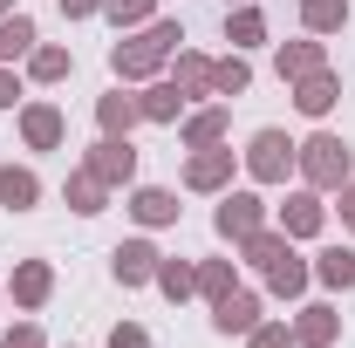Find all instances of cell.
Wrapping results in <instances>:
<instances>
[{
  "mask_svg": "<svg viewBox=\"0 0 355 348\" xmlns=\"http://www.w3.org/2000/svg\"><path fill=\"white\" fill-rule=\"evenodd\" d=\"M0 348H48V335L35 328V321H14V328H7V342H0Z\"/></svg>",
  "mask_w": 355,
  "mask_h": 348,
  "instance_id": "836d02e7",
  "label": "cell"
},
{
  "mask_svg": "<svg viewBox=\"0 0 355 348\" xmlns=\"http://www.w3.org/2000/svg\"><path fill=\"white\" fill-rule=\"evenodd\" d=\"M184 89L171 82V76H150V82H137V110H144V123H178L184 116Z\"/></svg>",
  "mask_w": 355,
  "mask_h": 348,
  "instance_id": "8fae6325",
  "label": "cell"
},
{
  "mask_svg": "<svg viewBox=\"0 0 355 348\" xmlns=\"http://www.w3.org/2000/svg\"><path fill=\"white\" fill-rule=\"evenodd\" d=\"M287 328H294V348H328L335 335H342V314H335L328 301H308V307H294Z\"/></svg>",
  "mask_w": 355,
  "mask_h": 348,
  "instance_id": "7c38bea8",
  "label": "cell"
},
{
  "mask_svg": "<svg viewBox=\"0 0 355 348\" xmlns=\"http://www.w3.org/2000/svg\"><path fill=\"white\" fill-rule=\"evenodd\" d=\"M260 225H266V198L260 191H219V212H212V232H219V239L239 246V239H253Z\"/></svg>",
  "mask_w": 355,
  "mask_h": 348,
  "instance_id": "277c9868",
  "label": "cell"
},
{
  "mask_svg": "<svg viewBox=\"0 0 355 348\" xmlns=\"http://www.w3.org/2000/svg\"><path fill=\"white\" fill-rule=\"evenodd\" d=\"M7 294H14L21 314L48 307V294H55V266H48V260H21V266H14V280H7Z\"/></svg>",
  "mask_w": 355,
  "mask_h": 348,
  "instance_id": "4fadbf2b",
  "label": "cell"
},
{
  "mask_svg": "<svg viewBox=\"0 0 355 348\" xmlns=\"http://www.w3.org/2000/svg\"><path fill=\"white\" fill-rule=\"evenodd\" d=\"M62 198H69V212H83V218H96L103 205H110V184L89 171V164H76L69 171V184H62Z\"/></svg>",
  "mask_w": 355,
  "mask_h": 348,
  "instance_id": "ffe728a7",
  "label": "cell"
},
{
  "mask_svg": "<svg viewBox=\"0 0 355 348\" xmlns=\"http://www.w3.org/2000/svg\"><path fill=\"white\" fill-rule=\"evenodd\" d=\"M260 321L266 314H260V294H253V287H232V294L212 301V328H219V335H253Z\"/></svg>",
  "mask_w": 355,
  "mask_h": 348,
  "instance_id": "30bf717a",
  "label": "cell"
},
{
  "mask_svg": "<svg viewBox=\"0 0 355 348\" xmlns=\"http://www.w3.org/2000/svg\"><path fill=\"white\" fill-rule=\"evenodd\" d=\"M308 280H314V266L301 260L294 246H287L280 260L266 266V294H280V301H301V294H308Z\"/></svg>",
  "mask_w": 355,
  "mask_h": 348,
  "instance_id": "d6986e66",
  "label": "cell"
},
{
  "mask_svg": "<svg viewBox=\"0 0 355 348\" xmlns=\"http://www.w3.org/2000/svg\"><path fill=\"white\" fill-rule=\"evenodd\" d=\"M35 42H42V35H35V21H28L21 7H14V14H0V62H7V69H14V62H28Z\"/></svg>",
  "mask_w": 355,
  "mask_h": 348,
  "instance_id": "7402d4cb",
  "label": "cell"
},
{
  "mask_svg": "<svg viewBox=\"0 0 355 348\" xmlns=\"http://www.w3.org/2000/svg\"><path fill=\"white\" fill-rule=\"evenodd\" d=\"M14 103H21V76L0 62V110H14Z\"/></svg>",
  "mask_w": 355,
  "mask_h": 348,
  "instance_id": "d590c367",
  "label": "cell"
},
{
  "mask_svg": "<svg viewBox=\"0 0 355 348\" xmlns=\"http://www.w3.org/2000/svg\"><path fill=\"white\" fill-rule=\"evenodd\" d=\"M110 348H150V328H137V321H116V328H110Z\"/></svg>",
  "mask_w": 355,
  "mask_h": 348,
  "instance_id": "e575fe53",
  "label": "cell"
},
{
  "mask_svg": "<svg viewBox=\"0 0 355 348\" xmlns=\"http://www.w3.org/2000/svg\"><path fill=\"white\" fill-rule=\"evenodd\" d=\"M198 294H205V301L232 294V260H198Z\"/></svg>",
  "mask_w": 355,
  "mask_h": 348,
  "instance_id": "1f68e13d",
  "label": "cell"
},
{
  "mask_svg": "<svg viewBox=\"0 0 355 348\" xmlns=\"http://www.w3.org/2000/svg\"><path fill=\"white\" fill-rule=\"evenodd\" d=\"M294 143H287V130H253V143L239 150V164H246V177L253 184H287L294 177Z\"/></svg>",
  "mask_w": 355,
  "mask_h": 348,
  "instance_id": "3957f363",
  "label": "cell"
},
{
  "mask_svg": "<svg viewBox=\"0 0 355 348\" xmlns=\"http://www.w3.org/2000/svg\"><path fill=\"white\" fill-rule=\"evenodd\" d=\"M157 294L164 301H191L198 294V266L191 260H157Z\"/></svg>",
  "mask_w": 355,
  "mask_h": 348,
  "instance_id": "f546056e",
  "label": "cell"
},
{
  "mask_svg": "<svg viewBox=\"0 0 355 348\" xmlns=\"http://www.w3.org/2000/svg\"><path fill=\"white\" fill-rule=\"evenodd\" d=\"M157 260H164V253H157L150 239H123V246L110 253V280H116V287H144V280H157Z\"/></svg>",
  "mask_w": 355,
  "mask_h": 348,
  "instance_id": "9c48e42d",
  "label": "cell"
},
{
  "mask_svg": "<svg viewBox=\"0 0 355 348\" xmlns=\"http://www.w3.org/2000/svg\"><path fill=\"white\" fill-rule=\"evenodd\" d=\"M0 205H7V212H35V205H42V177L28 171V164H7V171H0Z\"/></svg>",
  "mask_w": 355,
  "mask_h": 348,
  "instance_id": "44dd1931",
  "label": "cell"
},
{
  "mask_svg": "<svg viewBox=\"0 0 355 348\" xmlns=\"http://www.w3.org/2000/svg\"><path fill=\"white\" fill-rule=\"evenodd\" d=\"M294 150H301V157H294L301 184L321 191V198H328V191H342V184L355 177V150H349V137H335V130H314L308 143H294Z\"/></svg>",
  "mask_w": 355,
  "mask_h": 348,
  "instance_id": "7a4b0ae2",
  "label": "cell"
},
{
  "mask_svg": "<svg viewBox=\"0 0 355 348\" xmlns=\"http://www.w3.org/2000/svg\"><path fill=\"white\" fill-rule=\"evenodd\" d=\"M225 42H232V48H260V42H266V14L253 7V0L225 14Z\"/></svg>",
  "mask_w": 355,
  "mask_h": 348,
  "instance_id": "83f0119b",
  "label": "cell"
},
{
  "mask_svg": "<svg viewBox=\"0 0 355 348\" xmlns=\"http://www.w3.org/2000/svg\"><path fill=\"white\" fill-rule=\"evenodd\" d=\"M232 164H239V150H225V143H205V150H191L184 157V191H232Z\"/></svg>",
  "mask_w": 355,
  "mask_h": 348,
  "instance_id": "5b68a950",
  "label": "cell"
},
{
  "mask_svg": "<svg viewBox=\"0 0 355 348\" xmlns=\"http://www.w3.org/2000/svg\"><path fill=\"white\" fill-rule=\"evenodd\" d=\"M171 82L184 89V96H212V55L178 48V55H171Z\"/></svg>",
  "mask_w": 355,
  "mask_h": 348,
  "instance_id": "603a6c76",
  "label": "cell"
},
{
  "mask_svg": "<svg viewBox=\"0 0 355 348\" xmlns=\"http://www.w3.org/2000/svg\"><path fill=\"white\" fill-rule=\"evenodd\" d=\"M62 14L69 21H89V14H103V0H62Z\"/></svg>",
  "mask_w": 355,
  "mask_h": 348,
  "instance_id": "74e56055",
  "label": "cell"
},
{
  "mask_svg": "<svg viewBox=\"0 0 355 348\" xmlns=\"http://www.w3.org/2000/svg\"><path fill=\"white\" fill-rule=\"evenodd\" d=\"M335 103H342L335 69H314V76H301V82H294V110H301V116H328Z\"/></svg>",
  "mask_w": 355,
  "mask_h": 348,
  "instance_id": "e0dca14e",
  "label": "cell"
},
{
  "mask_svg": "<svg viewBox=\"0 0 355 348\" xmlns=\"http://www.w3.org/2000/svg\"><path fill=\"white\" fill-rule=\"evenodd\" d=\"M178 212H184L178 191H164V184H130V218H137V225L157 232V225H178Z\"/></svg>",
  "mask_w": 355,
  "mask_h": 348,
  "instance_id": "5bb4252c",
  "label": "cell"
},
{
  "mask_svg": "<svg viewBox=\"0 0 355 348\" xmlns=\"http://www.w3.org/2000/svg\"><path fill=\"white\" fill-rule=\"evenodd\" d=\"M178 42H184V28L178 21H144V28H130L123 42L110 48V69H116V82H150V76H164L171 69Z\"/></svg>",
  "mask_w": 355,
  "mask_h": 348,
  "instance_id": "6da1fadb",
  "label": "cell"
},
{
  "mask_svg": "<svg viewBox=\"0 0 355 348\" xmlns=\"http://www.w3.org/2000/svg\"><path fill=\"white\" fill-rule=\"evenodd\" d=\"M287 246H294V239H287L280 225H260L253 239H239V253H246V266H260V273H266V266H273V260H280Z\"/></svg>",
  "mask_w": 355,
  "mask_h": 348,
  "instance_id": "f1b7e54d",
  "label": "cell"
},
{
  "mask_svg": "<svg viewBox=\"0 0 355 348\" xmlns=\"http://www.w3.org/2000/svg\"><path fill=\"white\" fill-rule=\"evenodd\" d=\"M83 164H89L96 177H103L110 191H116V184H137V150H130V137H96Z\"/></svg>",
  "mask_w": 355,
  "mask_h": 348,
  "instance_id": "8992f818",
  "label": "cell"
},
{
  "mask_svg": "<svg viewBox=\"0 0 355 348\" xmlns=\"http://www.w3.org/2000/svg\"><path fill=\"white\" fill-rule=\"evenodd\" d=\"M69 69H76V55L62 42H35V55H28V76L35 82H69Z\"/></svg>",
  "mask_w": 355,
  "mask_h": 348,
  "instance_id": "484cf974",
  "label": "cell"
},
{
  "mask_svg": "<svg viewBox=\"0 0 355 348\" xmlns=\"http://www.w3.org/2000/svg\"><path fill=\"white\" fill-rule=\"evenodd\" d=\"M246 348H294V328H287V321H260V328L246 335Z\"/></svg>",
  "mask_w": 355,
  "mask_h": 348,
  "instance_id": "d6a6232c",
  "label": "cell"
},
{
  "mask_svg": "<svg viewBox=\"0 0 355 348\" xmlns=\"http://www.w3.org/2000/svg\"><path fill=\"white\" fill-rule=\"evenodd\" d=\"M335 212H342V225H349V232H355V177H349V184H342V191H335Z\"/></svg>",
  "mask_w": 355,
  "mask_h": 348,
  "instance_id": "8d00e7d4",
  "label": "cell"
},
{
  "mask_svg": "<svg viewBox=\"0 0 355 348\" xmlns=\"http://www.w3.org/2000/svg\"><path fill=\"white\" fill-rule=\"evenodd\" d=\"M314 280L335 287V294H349L355 287V246H321V253H314Z\"/></svg>",
  "mask_w": 355,
  "mask_h": 348,
  "instance_id": "cb8c5ba5",
  "label": "cell"
},
{
  "mask_svg": "<svg viewBox=\"0 0 355 348\" xmlns=\"http://www.w3.org/2000/svg\"><path fill=\"white\" fill-rule=\"evenodd\" d=\"M273 69H280V82H301V76H314V69H328V42H321V35H308V42H280Z\"/></svg>",
  "mask_w": 355,
  "mask_h": 348,
  "instance_id": "2e32d148",
  "label": "cell"
},
{
  "mask_svg": "<svg viewBox=\"0 0 355 348\" xmlns=\"http://www.w3.org/2000/svg\"><path fill=\"white\" fill-rule=\"evenodd\" d=\"M96 123H103V137H130L137 123H144V110H137L130 82H116L110 96H96Z\"/></svg>",
  "mask_w": 355,
  "mask_h": 348,
  "instance_id": "9a60e30c",
  "label": "cell"
},
{
  "mask_svg": "<svg viewBox=\"0 0 355 348\" xmlns=\"http://www.w3.org/2000/svg\"><path fill=\"white\" fill-rule=\"evenodd\" d=\"M178 137H184V150H205V143H225V103H205V110H184V116H178Z\"/></svg>",
  "mask_w": 355,
  "mask_h": 348,
  "instance_id": "ac0fdd59",
  "label": "cell"
},
{
  "mask_svg": "<svg viewBox=\"0 0 355 348\" xmlns=\"http://www.w3.org/2000/svg\"><path fill=\"white\" fill-rule=\"evenodd\" d=\"M253 89V62H246V48H232L225 62H212V96H246Z\"/></svg>",
  "mask_w": 355,
  "mask_h": 348,
  "instance_id": "4316f807",
  "label": "cell"
},
{
  "mask_svg": "<svg viewBox=\"0 0 355 348\" xmlns=\"http://www.w3.org/2000/svg\"><path fill=\"white\" fill-rule=\"evenodd\" d=\"M103 14L116 21V35H130L144 21H157V0H103Z\"/></svg>",
  "mask_w": 355,
  "mask_h": 348,
  "instance_id": "4dcf8cb0",
  "label": "cell"
},
{
  "mask_svg": "<svg viewBox=\"0 0 355 348\" xmlns=\"http://www.w3.org/2000/svg\"><path fill=\"white\" fill-rule=\"evenodd\" d=\"M225 7H246V0H225Z\"/></svg>",
  "mask_w": 355,
  "mask_h": 348,
  "instance_id": "ab89813d",
  "label": "cell"
},
{
  "mask_svg": "<svg viewBox=\"0 0 355 348\" xmlns=\"http://www.w3.org/2000/svg\"><path fill=\"white\" fill-rule=\"evenodd\" d=\"M62 137H69V116L55 103H21V143L28 150H62Z\"/></svg>",
  "mask_w": 355,
  "mask_h": 348,
  "instance_id": "52a82bcc",
  "label": "cell"
},
{
  "mask_svg": "<svg viewBox=\"0 0 355 348\" xmlns=\"http://www.w3.org/2000/svg\"><path fill=\"white\" fill-rule=\"evenodd\" d=\"M301 28L321 35V42L342 35V28H349V0H301Z\"/></svg>",
  "mask_w": 355,
  "mask_h": 348,
  "instance_id": "d4e9b609",
  "label": "cell"
},
{
  "mask_svg": "<svg viewBox=\"0 0 355 348\" xmlns=\"http://www.w3.org/2000/svg\"><path fill=\"white\" fill-rule=\"evenodd\" d=\"M273 225H280L287 239H314V232L328 225V205H321V191H308V184H301V191H287V205H280V218H273Z\"/></svg>",
  "mask_w": 355,
  "mask_h": 348,
  "instance_id": "ba28073f",
  "label": "cell"
},
{
  "mask_svg": "<svg viewBox=\"0 0 355 348\" xmlns=\"http://www.w3.org/2000/svg\"><path fill=\"white\" fill-rule=\"evenodd\" d=\"M0 14H14V0H0Z\"/></svg>",
  "mask_w": 355,
  "mask_h": 348,
  "instance_id": "f35d334b",
  "label": "cell"
}]
</instances>
